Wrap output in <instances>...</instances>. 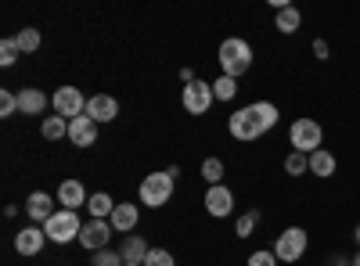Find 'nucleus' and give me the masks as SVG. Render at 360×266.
<instances>
[{
  "mask_svg": "<svg viewBox=\"0 0 360 266\" xmlns=\"http://www.w3.org/2000/svg\"><path fill=\"white\" fill-rule=\"evenodd\" d=\"M278 119H281V112H278V105L274 101H252V105H245V108H238L231 119H227V130H231V137L234 140H245V144H252V140H259L263 133H270L278 126Z\"/></svg>",
  "mask_w": 360,
  "mask_h": 266,
  "instance_id": "obj_1",
  "label": "nucleus"
},
{
  "mask_svg": "<svg viewBox=\"0 0 360 266\" xmlns=\"http://www.w3.org/2000/svg\"><path fill=\"white\" fill-rule=\"evenodd\" d=\"M249 69H252V47H249L242 36L224 40V44H220V76L238 79V76H245Z\"/></svg>",
  "mask_w": 360,
  "mask_h": 266,
  "instance_id": "obj_2",
  "label": "nucleus"
},
{
  "mask_svg": "<svg viewBox=\"0 0 360 266\" xmlns=\"http://www.w3.org/2000/svg\"><path fill=\"white\" fill-rule=\"evenodd\" d=\"M288 144H292V152H303V155L321 152V144H324L321 123H314V119H295V123L288 126Z\"/></svg>",
  "mask_w": 360,
  "mask_h": 266,
  "instance_id": "obj_3",
  "label": "nucleus"
},
{
  "mask_svg": "<svg viewBox=\"0 0 360 266\" xmlns=\"http://www.w3.org/2000/svg\"><path fill=\"white\" fill-rule=\"evenodd\" d=\"M307 248H310V234L303 230V227H288V230H281L278 234V241H274V255H278V262H299L307 255Z\"/></svg>",
  "mask_w": 360,
  "mask_h": 266,
  "instance_id": "obj_4",
  "label": "nucleus"
},
{
  "mask_svg": "<svg viewBox=\"0 0 360 266\" xmlns=\"http://www.w3.org/2000/svg\"><path fill=\"white\" fill-rule=\"evenodd\" d=\"M173 184L176 180H173L169 173H148L144 180H141V191L137 194H141V201L148 205V209H162V205L173 198Z\"/></svg>",
  "mask_w": 360,
  "mask_h": 266,
  "instance_id": "obj_5",
  "label": "nucleus"
},
{
  "mask_svg": "<svg viewBox=\"0 0 360 266\" xmlns=\"http://www.w3.org/2000/svg\"><path fill=\"white\" fill-rule=\"evenodd\" d=\"M79 230H83V223H79V216H76L72 209H58V213L44 223V234H47L54 245H69V241H76V238H79Z\"/></svg>",
  "mask_w": 360,
  "mask_h": 266,
  "instance_id": "obj_6",
  "label": "nucleus"
},
{
  "mask_svg": "<svg viewBox=\"0 0 360 266\" xmlns=\"http://www.w3.org/2000/svg\"><path fill=\"white\" fill-rule=\"evenodd\" d=\"M213 83L205 79H195V83H184V94H180V105H184L188 115H205L209 108H213Z\"/></svg>",
  "mask_w": 360,
  "mask_h": 266,
  "instance_id": "obj_7",
  "label": "nucleus"
},
{
  "mask_svg": "<svg viewBox=\"0 0 360 266\" xmlns=\"http://www.w3.org/2000/svg\"><path fill=\"white\" fill-rule=\"evenodd\" d=\"M51 105H54V115H62V119H69V123L79 119V115H86V98L79 94V86H58Z\"/></svg>",
  "mask_w": 360,
  "mask_h": 266,
  "instance_id": "obj_8",
  "label": "nucleus"
},
{
  "mask_svg": "<svg viewBox=\"0 0 360 266\" xmlns=\"http://www.w3.org/2000/svg\"><path fill=\"white\" fill-rule=\"evenodd\" d=\"M108 238H112V223H108V220H90V223H83V230H79V245H83L86 252L108 248Z\"/></svg>",
  "mask_w": 360,
  "mask_h": 266,
  "instance_id": "obj_9",
  "label": "nucleus"
},
{
  "mask_svg": "<svg viewBox=\"0 0 360 266\" xmlns=\"http://www.w3.org/2000/svg\"><path fill=\"white\" fill-rule=\"evenodd\" d=\"M205 213L217 216V220L231 216V213H234V194H231V187H224V184L209 187V191H205Z\"/></svg>",
  "mask_w": 360,
  "mask_h": 266,
  "instance_id": "obj_10",
  "label": "nucleus"
},
{
  "mask_svg": "<svg viewBox=\"0 0 360 266\" xmlns=\"http://www.w3.org/2000/svg\"><path fill=\"white\" fill-rule=\"evenodd\" d=\"M44 241H47L44 227L29 223V227H22V230L15 234V252H18V255H37V252L44 248Z\"/></svg>",
  "mask_w": 360,
  "mask_h": 266,
  "instance_id": "obj_11",
  "label": "nucleus"
},
{
  "mask_svg": "<svg viewBox=\"0 0 360 266\" xmlns=\"http://www.w3.org/2000/svg\"><path fill=\"white\" fill-rule=\"evenodd\" d=\"M86 115H90L98 126H101V123H112L115 115H119V101L108 98V94H94V98H86Z\"/></svg>",
  "mask_w": 360,
  "mask_h": 266,
  "instance_id": "obj_12",
  "label": "nucleus"
},
{
  "mask_svg": "<svg viewBox=\"0 0 360 266\" xmlns=\"http://www.w3.org/2000/svg\"><path fill=\"white\" fill-rule=\"evenodd\" d=\"M58 201H62V209H86V201H90V194H86V187L79 184V180H62L58 184Z\"/></svg>",
  "mask_w": 360,
  "mask_h": 266,
  "instance_id": "obj_13",
  "label": "nucleus"
},
{
  "mask_svg": "<svg viewBox=\"0 0 360 266\" xmlns=\"http://www.w3.org/2000/svg\"><path fill=\"white\" fill-rule=\"evenodd\" d=\"M58 201V198H54ZM54 201H51V194L47 191H33V194H29L25 198V213H29V220H33V223H47L58 209H54Z\"/></svg>",
  "mask_w": 360,
  "mask_h": 266,
  "instance_id": "obj_14",
  "label": "nucleus"
},
{
  "mask_svg": "<svg viewBox=\"0 0 360 266\" xmlns=\"http://www.w3.org/2000/svg\"><path fill=\"white\" fill-rule=\"evenodd\" d=\"M108 223H112V230H123L127 238H130V230H137V223H141V209H137V205H130V201H119Z\"/></svg>",
  "mask_w": 360,
  "mask_h": 266,
  "instance_id": "obj_15",
  "label": "nucleus"
},
{
  "mask_svg": "<svg viewBox=\"0 0 360 266\" xmlns=\"http://www.w3.org/2000/svg\"><path fill=\"white\" fill-rule=\"evenodd\" d=\"M69 140L76 144V147H90L98 140V123L90 119V115H79V119H72L69 123Z\"/></svg>",
  "mask_w": 360,
  "mask_h": 266,
  "instance_id": "obj_16",
  "label": "nucleus"
},
{
  "mask_svg": "<svg viewBox=\"0 0 360 266\" xmlns=\"http://www.w3.org/2000/svg\"><path fill=\"white\" fill-rule=\"evenodd\" d=\"M47 108V94L37 91V86H25V91H18V112L22 115H44Z\"/></svg>",
  "mask_w": 360,
  "mask_h": 266,
  "instance_id": "obj_17",
  "label": "nucleus"
},
{
  "mask_svg": "<svg viewBox=\"0 0 360 266\" xmlns=\"http://www.w3.org/2000/svg\"><path fill=\"white\" fill-rule=\"evenodd\" d=\"M335 169H339V162H335V155L328 152V147H321V152L310 155V173L317 176V180H328V176H335Z\"/></svg>",
  "mask_w": 360,
  "mask_h": 266,
  "instance_id": "obj_18",
  "label": "nucleus"
},
{
  "mask_svg": "<svg viewBox=\"0 0 360 266\" xmlns=\"http://www.w3.org/2000/svg\"><path fill=\"white\" fill-rule=\"evenodd\" d=\"M119 252H123V262H137V266H144V259H148V252H152V248H148V241L141 238V234H130Z\"/></svg>",
  "mask_w": 360,
  "mask_h": 266,
  "instance_id": "obj_19",
  "label": "nucleus"
},
{
  "mask_svg": "<svg viewBox=\"0 0 360 266\" xmlns=\"http://www.w3.org/2000/svg\"><path fill=\"white\" fill-rule=\"evenodd\" d=\"M299 25H303V15H299V8H281L278 11V18H274V29L281 36H292V33H299Z\"/></svg>",
  "mask_w": 360,
  "mask_h": 266,
  "instance_id": "obj_20",
  "label": "nucleus"
},
{
  "mask_svg": "<svg viewBox=\"0 0 360 266\" xmlns=\"http://www.w3.org/2000/svg\"><path fill=\"white\" fill-rule=\"evenodd\" d=\"M86 213H90V220H112V213H115V201H112L105 191H98V194H90V201H86Z\"/></svg>",
  "mask_w": 360,
  "mask_h": 266,
  "instance_id": "obj_21",
  "label": "nucleus"
},
{
  "mask_svg": "<svg viewBox=\"0 0 360 266\" xmlns=\"http://www.w3.org/2000/svg\"><path fill=\"white\" fill-rule=\"evenodd\" d=\"M40 133H44L47 140H62V137H69V119H62V115H47L44 126H40Z\"/></svg>",
  "mask_w": 360,
  "mask_h": 266,
  "instance_id": "obj_22",
  "label": "nucleus"
},
{
  "mask_svg": "<svg viewBox=\"0 0 360 266\" xmlns=\"http://www.w3.org/2000/svg\"><path fill=\"white\" fill-rule=\"evenodd\" d=\"M15 44H18V51H22V54H33V51H40V29L25 25L22 33L15 36Z\"/></svg>",
  "mask_w": 360,
  "mask_h": 266,
  "instance_id": "obj_23",
  "label": "nucleus"
},
{
  "mask_svg": "<svg viewBox=\"0 0 360 266\" xmlns=\"http://www.w3.org/2000/svg\"><path fill=\"white\" fill-rule=\"evenodd\" d=\"M285 173H288V176H303V173H310V155H303V152H288V155H285Z\"/></svg>",
  "mask_w": 360,
  "mask_h": 266,
  "instance_id": "obj_24",
  "label": "nucleus"
},
{
  "mask_svg": "<svg viewBox=\"0 0 360 266\" xmlns=\"http://www.w3.org/2000/svg\"><path fill=\"white\" fill-rule=\"evenodd\" d=\"M259 227V209H249V213H242L238 216V223H234V234L238 238H249V234Z\"/></svg>",
  "mask_w": 360,
  "mask_h": 266,
  "instance_id": "obj_25",
  "label": "nucleus"
},
{
  "mask_svg": "<svg viewBox=\"0 0 360 266\" xmlns=\"http://www.w3.org/2000/svg\"><path fill=\"white\" fill-rule=\"evenodd\" d=\"M202 176L209 180V187L224 184V159H205V162H202Z\"/></svg>",
  "mask_w": 360,
  "mask_h": 266,
  "instance_id": "obj_26",
  "label": "nucleus"
},
{
  "mask_svg": "<svg viewBox=\"0 0 360 266\" xmlns=\"http://www.w3.org/2000/svg\"><path fill=\"white\" fill-rule=\"evenodd\" d=\"M234 94H238V79L220 76V79L213 83V98H217V101H234Z\"/></svg>",
  "mask_w": 360,
  "mask_h": 266,
  "instance_id": "obj_27",
  "label": "nucleus"
},
{
  "mask_svg": "<svg viewBox=\"0 0 360 266\" xmlns=\"http://www.w3.org/2000/svg\"><path fill=\"white\" fill-rule=\"evenodd\" d=\"M18 44H15V36H8V40H0V65H4V69H11L15 62H18Z\"/></svg>",
  "mask_w": 360,
  "mask_h": 266,
  "instance_id": "obj_28",
  "label": "nucleus"
},
{
  "mask_svg": "<svg viewBox=\"0 0 360 266\" xmlns=\"http://www.w3.org/2000/svg\"><path fill=\"white\" fill-rule=\"evenodd\" d=\"M94 266H127L123 262V252H112V248H101V252H94V259H90Z\"/></svg>",
  "mask_w": 360,
  "mask_h": 266,
  "instance_id": "obj_29",
  "label": "nucleus"
},
{
  "mask_svg": "<svg viewBox=\"0 0 360 266\" xmlns=\"http://www.w3.org/2000/svg\"><path fill=\"white\" fill-rule=\"evenodd\" d=\"M249 266H278L274 248H259V252H252V255H249Z\"/></svg>",
  "mask_w": 360,
  "mask_h": 266,
  "instance_id": "obj_30",
  "label": "nucleus"
},
{
  "mask_svg": "<svg viewBox=\"0 0 360 266\" xmlns=\"http://www.w3.org/2000/svg\"><path fill=\"white\" fill-rule=\"evenodd\" d=\"M18 112V94H11V91H0V115H15Z\"/></svg>",
  "mask_w": 360,
  "mask_h": 266,
  "instance_id": "obj_31",
  "label": "nucleus"
},
{
  "mask_svg": "<svg viewBox=\"0 0 360 266\" xmlns=\"http://www.w3.org/2000/svg\"><path fill=\"white\" fill-rule=\"evenodd\" d=\"M144 266H173V255L166 248H152V252H148V259H144Z\"/></svg>",
  "mask_w": 360,
  "mask_h": 266,
  "instance_id": "obj_32",
  "label": "nucleus"
},
{
  "mask_svg": "<svg viewBox=\"0 0 360 266\" xmlns=\"http://www.w3.org/2000/svg\"><path fill=\"white\" fill-rule=\"evenodd\" d=\"M328 54H332L328 40H314V58H317V62H328Z\"/></svg>",
  "mask_w": 360,
  "mask_h": 266,
  "instance_id": "obj_33",
  "label": "nucleus"
},
{
  "mask_svg": "<svg viewBox=\"0 0 360 266\" xmlns=\"http://www.w3.org/2000/svg\"><path fill=\"white\" fill-rule=\"evenodd\" d=\"M328 266H349L346 255H328Z\"/></svg>",
  "mask_w": 360,
  "mask_h": 266,
  "instance_id": "obj_34",
  "label": "nucleus"
},
{
  "mask_svg": "<svg viewBox=\"0 0 360 266\" xmlns=\"http://www.w3.org/2000/svg\"><path fill=\"white\" fill-rule=\"evenodd\" d=\"M349 266H360V252H356V255H353V259H349Z\"/></svg>",
  "mask_w": 360,
  "mask_h": 266,
  "instance_id": "obj_35",
  "label": "nucleus"
},
{
  "mask_svg": "<svg viewBox=\"0 0 360 266\" xmlns=\"http://www.w3.org/2000/svg\"><path fill=\"white\" fill-rule=\"evenodd\" d=\"M353 238H356V245H360V227H356V230H353Z\"/></svg>",
  "mask_w": 360,
  "mask_h": 266,
  "instance_id": "obj_36",
  "label": "nucleus"
},
{
  "mask_svg": "<svg viewBox=\"0 0 360 266\" xmlns=\"http://www.w3.org/2000/svg\"><path fill=\"white\" fill-rule=\"evenodd\" d=\"M127 266H137V262H127Z\"/></svg>",
  "mask_w": 360,
  "mask_h": 266,
  "instance_id": "obj_37",
  "label": "nucleus"
}]
</instances>
